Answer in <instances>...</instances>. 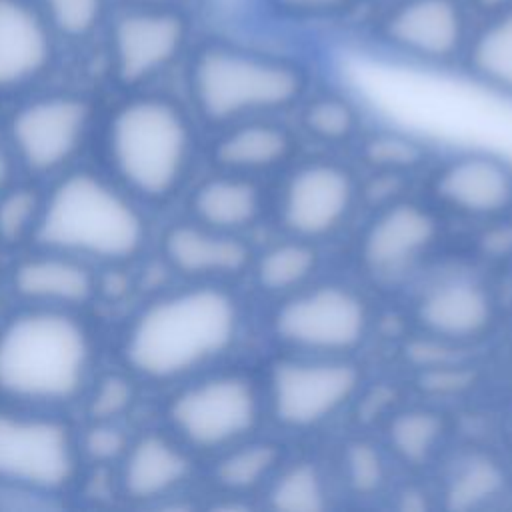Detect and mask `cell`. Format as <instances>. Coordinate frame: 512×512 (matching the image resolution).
I'll use <instances>...</instances> for the list:
<instances>
[{"mask_svg": "<svg viewBox=\"0 0 512 512\" xmlns=\"http://www.w3.org/2000/svg\"><path fill=\"white\" fill-rule=\"evenodd\" d=\"M166 414L184 446L216 452L242 442L258 426L262 398L250 378L216 374L180 388Z\"/></svg>", "mask_w": 512, "mask_h": 512, "instance_id": "52a82bcc", "label": "cell"}, {"mask_svg": "<svg viewBox=\"0 0 512 512\" xmlns=\"http://www.w3.org/2000/svg\"><path fill=\"white\" fill-rule=\"evenodd\" d=\"M342 466L348 486L358 494L378 492L384 484L386 468L382 456L368 442H352L346 446Z\"/></svg>", "mask_w": 512, "mask_h": 512, "instance_id": "836d02e7", "label": "cell"}, {"mask_svg": "<svg viewBox=\"0 0 512 512\" xmlns=\"http://www.w3.org/2000/svg\"><path fill=\"white\" fill-rule=\"evenodd\" d=\"M132 2H146V4H170V6H186L188 0H132Z\"/></svg>", "mask_w": 512, "mask_h": 512, "instance_id": "f35d334b", "label": "cell"}, {"mask_svg": "<svg viewBox=\"0 0 512 512\" xmlns=\"http://www.w3.org/2000/svg\"><path fill=\"white\" fill-rule=\"evenodd\" d=\"M472 26L466 0H384L370 18L374 42L428 68L462 62Z\"/></svg>", "mask_w": 512, "mask_h": 512, "instance_id": "8992f818", "label": "cell"}, {"mask_svg": "<svg viewBox=\"0 0 512 512\" xmlns=\"http://www.w3.org/2000/svg\"><path fill=\"white\" fill-rule=\"evenodd\" d=\"M360 386L356 364L340 356L280 360L270 374L274 418L288 428H312L334 416Z\"/></svg>", "mask_w": 512, "mask_h": 512, "instance_id": "8fae6325", "label": "cell"}, {"mask_svg": "<svg viewBox=\"0 0 512 512\" xmlns=\"http://www.w3.org/2000/svg\"><path fill=\"white\" fill-rule=\"evenodd\" d=\"M92 336L68 308L30 306L0 328V396L30 404L72 402L92 364Z\"/></svg>", "mask_w": 512, "mask_h": 512, "instance_id": "3957f363", "label": "cell"}, {"mask_svg": "<svg viewBox=\"0 0 512 512\" xmlns=\"http://www.w3.org/2000/svg\"><path fill=\"white\" fill-rule=\"evenodd\" d=\"M270 506L290 512H316L326 506V486L312 462H296L278 472L268 492Z\"/></svg>", "mask_w": 512, "mask_h": 512, "instance_id": "f1b7e54d", "label": "cell"}, {"mask_svg": "<svg viewBox=\"0 0 512 512\" xmlns=\"http://www.w3.org/2000/svg\"><path fill=\"white\" fill-rule=\"evenodd\" d=\"M436 236L438 224L426 208L412 202H392L366 228L360 256L374 274H400L430 250Z\"/></svg>", "mask_w": 512, "mask_h": 512, "instance_id": "5bb4252c", "label": "cell"}, {"mask_svg": "<svg viewBox=\"0 0 512 512\" xmlns=\"http://www.w3.org/2000/svg\"><path fill=\"white\" fill-rule=\"evenodd\" d=\"M12 178V150L0 132V192H4Z\"/></svg>", "mask_w": 512, "mask_h": 512, "instance_id": "74e56055", "label": "cell"}, {"mask_svg": "<svg viewBox=\"0 0 512 512\" xmlns=\"http://www.w3.org/2000/svg\"><path fill=\"white\" fill-rule=\"evenodd\" d=\"M424 150L410 136L398 132L372 134L362 146V158L366 164L380 172L400 174L412 170L422 162Z\"/></svg>", "mask_w": 512, "mask_h": 512, "instance_id": "4dcf8cb0", "label": "cell"}, {"mask_svg": "<svg viewBox=\"0 0 512 512\" xmlns=\"http://www.w3.org/2000/svg\"><path fill=\"white\" fill-rule=\"evenodd\" d=\"M78 448L60 418L0 410V482L34 492H60L76 476Z\"/></svg>", "mask_w": 512, "mask_h": 512, "instance_id": "ba28073f", "label": "cell"}, {"mask_svg": "<svg viewBox=\"0 0 512 512\" xmlns=\"http://www.w3.org/2000/svg\"><path fill=\"white\" fill-rule=\"evenodd\" d=\"M294 154L292 134L268 120H242L232 124L214 142V162L234 174L268 172L290 160Z\"/></svg>", "mask_w": 512, "mask_h": 512, "instance_id": "44dd1931", "label": "cell"}, {"mask_svg": "<svg viewBox=\"0 0 512 512\" xmlns=\"http://www.w3.org/2000/svg\"><path fill=\"white\" fill-rule=\"evenodd\" d=\"M238 304L216 284L162 294L130 322L122 358L140 378L170 382L222 356L238 332Z\"/></svg>", "mask_w": 512, "mask_h": 512, "instance_id": "6da1fadb", "label": "cell"}, {"mask_svg": "<svg viewBox=\"0 0 512 512\" xmlns=\"http://www.w3.org/2000/svg\"><path fill=\"white\" fill-rule=\"evenodd\" d=\"M106 150L124 190L148 202H164L182 186L192 164L190 118L168 96H134L114 110Z\"/></svg>", "mask_w": 512, "mask_h": 512, "instance_id": "5b68a950", "label": "cell"}, {"mask_svg": "<svg viewBox=\"0 0 512 512\" xmlns=\"http://www.w3.org/2000/svg\"><path fill=\"white\" fill-rule=\"evenodd\" d=\"M136 400V388L124 374L112 372L102 376L88 398V414L92 420H118Z\"/></svg>", "mask_w": 512, "mask_h": 512, "instance_id": "e575fe53", "label": "cell"}, {"mask_svg": "<svg viewBox=\"0 0 512 512\" xmlns=\"http://www.w3.org/2000/svg\"><path fill=\"white\" fill-rule=\"evenodd\" d=\"M444 420L430 410H406L396 414L388 426V442L406 464H424L440 444Z\"/></svg>", "mask_w": 512, "mask_h": 512, "instance_id": "4316f807", "label": "cell"}, {"mask_svg": "<svg viewBox=\"0 0 512 512\" xmlns=\"http://www.w3.org/2000/svg\"><path fill=\"white\" fill-rule=\"evenodd\" d=\"M432 190L454 212L498 216L512 208V168L488 152H468L438 170Z\"/></svg>", "mask_w": 512, "mask_h": 512, "instance_id": "9a60e30c", "label": "cell"}, {"mask_svg": "<svg viewBox=\"0 0 512 512\" xmlns=\"http://www.w3.org/2000/svg\"><path fill=\"white\" fill-rule=\"evenodd\" d=\"M310 86V70L290 54L212 36L192 48L188 92L208 124L228 126L300 102Z\"/></svg>", "mask_w": 512, "mask_h": 512, "instance_id": "7a4b0ae2", "label": "cell"}, {"mask_svg": "<svg viewBox=\"0 0 512 512\" xmlns=\"http://www.w3.org/2000/svg\"><path fill=\"white\" fill-rule=\"evenodd\" d=\"M504 486L500 466L486 456H472L464 460L446 484V502L456 510L476 508L498 496Z\"/></svg>", "mask_w": 512, "mask_h": 512, "instance_id": "83f0119b", "label": "cell"}, {"mask_svg": "<svg viewBox=\"0 0 512 512\" xmlns=\"http://www.w3.org/2000/svg\"><path fill=\"white\" fill-rule=\"evenodd\" d=\"M264 8L288 22H328L354 14L364 0H260Z\"/></svg>", "mask_w": 512, "mask_h": 512, "instance_id": "d6a6232c", "label": "cell"}, {"mask_svg": "<svg viewBox=\"0 0 512 512\" xmlns=\"http://www.w3.org/2000/svg\"><path fill=\"white\" fill-rule=\"evenodd\" d=\"M356 198V180L344 166L326 160L308 162L296 168L282 188L280 222L296 238H324L348 220Z\"/></svg>", "mask_w": 512, "mask_h": 512, "instance_id": "4fadbf2b", "label": "cell"}, {"mask_svg": "<svg viewBox=\"0 0 512 512\" xmlns=\"http://www.w3.org/2000/svg\"><path fill=\"white\" fill-rule=\"evenodd\" d=\"M190 208L196 222L238 234L260 218L264 198L250 176L226 172L204 180L194 190Z\"/></svg>", "mask_w": 512, "mask_h": 512, "instance_id": "7402d4cb", "label": "cell"}, {"mask_svg": "<svg viewBox=\"0 0 512 512\" xmlns=\"http://www.w3.org/2000/svg\"><path fill=\"white\" fill-rule=\"evenodd\" d=\"M416 316L430 336L462 342L488 332L494 322V300L474 278H444L422 292Z\"/></svg>", "mask_w": 512, "mask_h": 512, "instance_id": "e0dca14e", "label": "cell"}, {"mask_svg": "<svg viewBox=\"0 0 512 512\" xmlns=\"http://www.w3.org/2000/svg\"><path fill=\"white\" fill-rule=\"evenodd\" d=\"M52 32L82 40L88 38L106 16V0H38Z\"/></svg>", "mask_w": 512, "mask_h": 512, "instance_id": "f546056e", "label": "cell"}, {"mask_svg": "<svg viewBox=\"0 0 512 512\" xmlns=\"http://www.w3.org/2000/svg\"><path fill=\"white\" fill-rule=\"evenodd\" d=\"M32 236L46 250L124 262L144 246L146 222L118 186L90 170H76L42 198Z\"/></svg>", "mask_w": 512, "mask_h": 512, "instance_id": "277c9868", "label": "cell"}, {"mask_svg": "<svg viewBox=\"0 0 512 512\" xmlns=\"http://www.w3.org/2000/svg\"><path fill=\"white\" fill-rule=\"evenodd\" d=\"M14 292L32 306L72 308L86 304L96 294V278L76 256L46 250L22 258L12 268Z\"/></svg>", "mask_w": 512, "mask_h": 512, "instance_id": "ffe728a7", "label": "cell"}, {"mask_svg": "<svg viewBox=\"0 0 512 512\" xmlns=\"http://www.w3.org/2000/svg\"><path fill=\"white\" fill-rule=\"evenodd\" d=\"M120 462V488L130 500L140 502L170 496L192 472L184 444L160 432L130 442Z\"/></svg>", "mask_w": 512, "mask_h": 512, "instance_id": "d6986e66", "label": "cell"}, {"mask_svg": "<svg viewBox=\"0 0 512 512\" xmlns=\"http://www.w3.org/2000/svg\"><path fill=\"white\" fill-rule=\"evenodd\" d=\"M300 120L312 138L326 144H340L356 134L360 114L346 94L318 92L304 102Z\"/></svg>", "mask_w": 512, "mask_h": 512, "instance_id": "484cf974", "label": "cell"}, {"mask_svg": "<svg viewBox=\"0 0 512 512\" xmlns=\"http://www.w3.org/2000/svg\"><path fill=\"white\" fill-rule=\"evenodd\" d=\"M40 208L42 198L34 188L18 186L0 192V242L12 246L32 234Z\"/></svg>", "mask_w": 512, "mask_h": 512, "instance_id": "1f68e13d", "label": "cell"}, {"mask_svg": "<svg viewBox=\"0 0 512 512\" xmlns=\"http://www.w3.org/2000/svg\"><path fill=\"white\" fill-rule=\"evenodd\" d=\"M474 16H492L512 8V0H466Z\"/></svg>", "mask_w": 512, "mask_h": 512, "instance_id": "8d00e7d4", "label": "cell"}, {"mask_svg": "<svg viewBox=\"0 0 512 512\" xmlns=\"http://www.w3.org/2000/svg\"><path fill=\"white\" fill-rule=\"evenodd\" d=\"M316 264L318 254L310 240H286L270 246L256 260V282L266 292H292L312 276Z\"/></svg>", "mask_w": 512, "mask_h": 512, "instance_id": "cb8c5ba5", "label": "cell"}, {"mask_svg": "<svg viewBox=\"0 0 512 512\" xmlns=\"http://www.w3.org/2000/svg\"><path fill=\"white\" fill-rule=\"evenodd\" d=\"M280 446L272 442H238L222 450L214 466V480L230 492L260 486L280 464Z\"/></svg>", "mask_w": 512, "mask_h": 512, "instance_id": "d4e9b609", "label": "cell"}, {"mask_svg": "<svg viewBox=\"0 0 512 512\" xmlns=\"http://www.w3.org/2000/svg\"><path fill=\"white\" fill-rule=\"evenodd\" d=\"M92 106L76 94H50L20 106L10 120L14 156L36 174L62 168L80 150Z\"/></svg>", "mask_w": 512, "mask_h": 512, "instance_id": "7c38bea8", "label": "cell"}, {"mask_svg": "<svg viewBox=\"0 0 512 512\" xmlns=\"http://www.w3.org/2000/svg\"><path fill=\"white\" fill-rule=\"evenodd\" d=\"M274 334L288 346L340 356L354 350L368 330V306L358 292L342 284L296 290L274 314Z\"/></svg>", "mask_w": 512, "mask_h": 512, "instance_id": "9c48e42d", "label": "cell"}, {"mask_svg": "<svg viewBox=\"0 0 512 512\" xmlns=\"http://www.w3.org/2000/svg\"><path fill=\"white\" fill-rule=\"evenodd\" d=\"M462 64L474 80L512 96V8L474 22Z\"/></svg>", "mask_w": 512, "mask_h": 512, "instance_id": "603a6c76", "label": "cell"}, {"mask_svg": "<svg viewBox=\"0 0 512 512\" xmlns=\"http://www.w3.org/2000/svg\"><path fill=\"white\" fill-rule=\"evenodd\" d=\"M52 34L30 0H0V92L20 88L48 68Z\"/></svg>", "mask_w": 512, "mask_h": 512, "instance_id": "ac0fdd59", "label": "cell"}, {"mask_svg": "<svg viewBox=\"0 0 512 512\" xmlns=\"http://www.w3.org/2000/svg\"><path fill=\"white\" fill-rule=\"evenodd\" d=\"M162 254L172 270L196 280L232 278L252 262V250L238 234L196 220L170 226L162 238Z\"/></svg>", "mask_w": 512, "mask_h": 512, "instance_id": "2e32d148", "label": "cell"}, {"mask_svg": "<svg viewBox=\"0 0 512 512\" xmlns=\"http://www.w3.org/2000/svg\"><path fill=\"white\" fill-rule=\"evenodd\" d=\"M128 444L126 432L114 420H92L78 442V450L96 464H110L124 456Z\"/></svg>", "mask_w": 512, "mask_h": 512, "instance_id": "d590c367", "label": "cell"}, {"mask_svg": "<svg viewBox=\"0 0 512 512\" xmlns=\"http://www.w3.org/2000/svg\"><path fill=\"white\" fill-rule=\"evenodd\" d=\"M508 432H510V438H512V404H510V412H508Z\"/></svg>", "mask_w": 512, "mask_h": 512, "instance_id": "ab89813d", "label": "cell"}, {"mask_svg": "<svg viewBox=\"0 0 512 512\" xmlns=\"http://www.w3.org/2000/svg\"><path fill=\"white\" fill-rule=\"evenodd\" d=\"M186 6L132 2L110 24V60L122 86H140L170 68L190 46Z\"/></svg>", "mask_w": 512, "mask_h": 512, "instance_id": "30bf717a", "label": "cell"}]
</instances>
